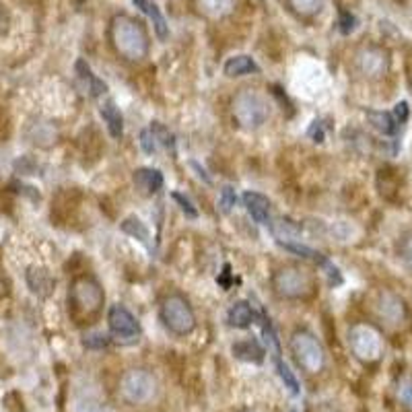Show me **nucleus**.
<instances>
[{"mask_svg":"<svg viewBox=\"0 0 412 412\" xmlns=\"http://www.w3.org/2000/svg\"><path fill=\"white\" fill-rule=\"evenodd\" d=\"M237 202V196H236V190L231 188V186H225L223 190H221V196H219V206H221V210L227 214V212H231L233 210V206Z\"/></svg>","mask_w":412,"mask_h":412,"instance_id":"29","label":"nucleus"},{"mask_svg":"<svg viewBox=\"0 0 412 412\" xmlns=\"http://www.w3.org/2000/svg\"><path fill=\"white\" fill-rule=\"evenodd\" d=\"M103 289L91 276H81L72 283L68 293V314L77 324L91 322L103 305Z\"/></svg>","mask_w":412,"mask_h":412,"instance_id":"2","label":"nucleus"},{"mask_svg":"<svg viewBox=\"0 0 412 412\" xmlns=\"http://www.w3.org/2000/svg\"><path fill=\"white\" fill-rule=\"evenodd\" d=\"M349 345L354 356L365 363L378 361L383 353L382 334L369 324H354L349 330Z\"/></svg>","mask_w":412,"mask_h":412,"instance_id":"7","label":"nucleus"},{"mask_svg":"<svg viewBox=\"0 0 412 412\" xmlns=\"http://www.w3.org/2000/svg\"><path fill=\"white\" fill-rule=\"evenodd\" d=\"M272 289L281 299H291V301H305L311 299L318 287H316V278L301 268H281L274 272L272 276Z\"/></svg>","mask_w":412,"mask_h":412,"instance_id":"3","label":"nucleus"},{"mask_svg":"<svg viewBox=\"0 0 412 412\" xmlns=\"http://www.w3.org/2000/svg\"><path fill=\"white\" fill-rule=\"evenodd\" d=\"M291 351H293L297 365L303 371L316 375V373H320L324 369L326 353L314 334H309L305 330L295 332L293 336H291Z\"/></svg>","mask_w":412,"mask_h":412,"instance_id":"5","label":"nucleus"},{"mask_svg":"<svg viewBox=\"0 0 412 412\" xmlns=\"http://www.w3.org/2000/svg\"><path fill=\"white\" fill-rule=\"evenodd\" d=\"M110 39L116 50V54L128 62H141L147 58L148 54V35L141 21L118 15L112 21L110 27Z\"/></svg>","mask_w":412,"mask_h":412,"instance_id":"1","label":"nucleus"},{"mask_svg":"<svg viewBox=\"0 0 412 412\" xmlns=\"http://www.w3.org/2000/svg\"><path fill=\"white\" fill-rule=\"evenodd\" d=\"M225 75L227 77H243V75H252V72H260V66L256 64V60L252 58V56H245V54H241V56H233V58H229L225 62Z\"/></svg>","mask_w":412,"mask_h":412,"instance_id":"20","label":"nucleus"},{"mask_svg":"<svg viewBox=\"0 0 412 412\" xmlns=\"http://www.w3.org/2000/svg\"><path fill=\"white\" fill-rule=\"evenodd\" d=\"M141 147H143V150H145L147 155H153V153L157 150V141H155V136H153L150 128L141 132Z\"/></svg>","mask_w":412,"mask_h":412,"instance_id":"33","label":"nucleus"},{"mask_svg":"<svg viewBox=\"0 0 412 412\" xmlns=\"http://www.w3.org/2000/svg\"><path fill=\"white\" fill-rule=\"evenodd\" d=\"M398 396H400V402H402L404 406L412 408V378L402 380L400 387H398Z\"/></svg>","mask_w":412,"mask_h":412,"instance_id":"31","label":"nucleus"},{"mask_svg":"<svg viewBox=\"0 0 412 412\" xmlns=\"http://www.w3.org/2000/svg\"><path fill=\"white\" fill-rule=\"evenodd\" d=\"M27 285H30L31 293H35L37 297H48L54 291L56 283H54L52 274L46 268L31 266L30 270H27Z\"/></svg>","mask_w":412,"mask_h":412,"instance_id":"14","label":"nucleus"},{"mask_svg":"<svg viewBox=\"0 0 412 412\" xmlns=\"http://www.w3.org/2000/svg\"><path fill=\"white\" fill-rule=\"evenodd\" d=\"M161 322L169 332H174L177 336H186L196 328V316L184 297L169 295L161 303Z\"/></svg>","mask_w":412,"mask_h":412,"instance_id":"6","label":"nucleus"},{"mask_svg":"<svg viewBox=\"0 0 412 412\" xmlns=\"http://www.w3.org/2000/svg\"><path fill=\"white\" fill-rule=\"evenodd\" d=\"M367 120H369V124L378 130V132H382L383 136H394L396 132H398V128L402 126L394 114H390V112H367Z\"/></svg>","mask_w":412,"mask_h":412,"instance_id":"22","label":"nucleus"},{"mask_svg":"<svg viewBox=\"0 0 412 412\" xmlns=\"http://www.w3.org/2000/svg\"><path fill=\"white\" fill-rule=\"evenodd\" d=\"M157 392L155 378L145 369H132L126 371L120 382V394L130 404H145Z\"/></svg>","mask_w":412,"mask_h":412,"instance_id":"8","label":"nucleus"},{"mask_svg":"<svg viewBox=\"0 0 412 412\" xmlns=\"http://www.w3.org/2000/svg\"><path fill=\"white\" fill-rule=\"evenodd\" d=\"M150 132H153V136H155V141H157L159 145H163V147L169 148V150H176V139H174V134H172L169 128H165L161 122H153Z\"/></svg>","mask_w":412,"mask_h":412,"instance_id":"27","label":"nucleus"},{"mask_svg":"<svg viewBox=\"0 0 412 412\" xmlns=\"http://www.w3.org/2000/svg\"><path fill=\"white\" fill-rule=\"evenodd\" d=\"M134 186L141 194L150 196L155 192H159L163 188V174L159 169H153V167H141L134 172Z\"/></svg>","mask_w":412,"mask_h":412,"instance_id":"13","label":"nucleus"},{"mask_svg":"<svg viewBox=\"0 0 412 412\" xmlns=\"http://www.w3.org/2000/svg\"><path fill=\"white\" fill-rule=\"evenodd\" d=\"M291 412H295V411H291Z\"/></svg>","mask_w":412,"mask_h":412,"instance_id":"39","label":"nucleus"},{"mask_svg":"<svg viewBox=\"0 0 412 412\" xmlns=\"http://www.w3.org/2000/svg\"><path fill=\"white\" fill-rule=\"evenodd\" d=\"M378 316L382 318L383 322L387 324H400L406 316V309H404V303L400 297H396L394 293H387L383 291L378 297Z\"/></svg>","mask_w":412,"mask_h":412,"instance_id":"11","label":"nucleus"},{"mask_svg":"<svg viewBox=\"0 0 412 412\" xmlns=\"http://www.w3.org/2000/svg\"><path fill=\"white\" fill-rule=\"evenodd\" d=\"M99 116L105 122L112 139H120L124 134V118H122V112L114 101H105L99 110Z\"/></svg>","mask_w":412,"mask_h":412,"instance_id":"17","label":"nucleus"},{"mask_svg":"<svg viewBox=\"0 0 412 412\" xmlns=\"http://www.w3.org/2000/svg\"><path fill=\"white\" fill-rule=\"evenodd\" d=\"M356 68L367 79H380L390 68V54L383 48H378V46L363 48L356 54Z\"/></svg>","mask_w":412,"mask_h":412,"instance_id":"9","label":"nucleus"},{"mask_svg":"<svg viewBox=\"0 0 412 412\" xmlns=\"http://www.w3.org/2000/svg\"><path fill=\"white\" fill-rule=\"evenodd\" d=\"M243 206L252 214V219L260 225H270V200L260 192H245Z\"/></svg>","mask_w":412,"mask_h":412,"instance_id":"12","label":"nucleus"},{"mask_svg":"<svg viewBox=\"0 0 412 412\" xmlns=\"http://www.w3.org/2000/svg\"><path fill=\"white\" fill-rule=\"evenodd\" d=\"M400 256H402V262L412 270V233L404 237V241L400 245Z\"/></svg>","mask_w":412,"mask_h":412,"instance_id":"34","label":"nucleus"},{"mask_svg":"<svg viewBox=\"0 0 412 412\" xmlns=\"http://www.w3.org/2000/svg\"><path fill=\"white\" fill-rule=\"evenodd\" d=\"M174 200H176V202H179V206H181V210H184V212H186L188 217H196V214H198V212H196V208L192 206V202H190L188 198H184L181 194H177V192H176V194H174Z\"/></svg>","mask_w":412,"mask_h":412,"instance_id":"36","label":"nucleus"},{"mask_svg":"<svg viewBox=\"0 0 412 412\" xmlns=\"http://www.w3.org/2000/svg\"><path fill=\"white\" fill-rule=\"evenodd\" d=\"M136 8H141L145 15H148V19L153 21V27L157 31L159 39H167L169 37V25L163 17V13L159 11V6L150 0H132Z\"/></svg>","mask_w":412,"mask_h":412,"instance_id":"16","label":"nucleus"},{"mask_svg":"<svg viewBox=\"0 0 412 412\" xmlns=\"http://www.w3.org/2000/svg\"><path fill=\"white\" fill-rule=\"evenodd\" d=\"M274 361H276V371H278V375H281V380L285 383V387H289V392L297 396L299 394V382H297V378L293 375V371L289 369V365L276 354L274 356Z\"/></svg>","mask_w":412,"mask_h":412,"instance_id":"26","label":"nucleus"},{"mask_svg":"<svg viewBox=\"0 0 412 412\" xmlns=\"http://www.w3.org/2000/svg\"><path fill=\"white\" fill-rule=\"evenodd\" d=\"M108 324H110L112 334L120 340H136V336L141 334V326L136 322V318L124 305H112L110 307Z\"/></svg>","mask_w":412,"mask_h":412,"instance_id":"10","label":"nucleus"},{"mask_svg":"<svg viewBox=\"0 0 412 412\" xmlns=\"http://www.w3.org/2000/svg\"><path fill=\"white\" fill-rule=\"evenodd\" d=\"M394 116H396V120L400 122V124H404L406 120H408V116H411V110H408V103L406 101H400L396 108H394V112H392Z\"/></svg>","mask_w":412,"mask_h":412,"instance_id":"35","label":"nucleus"},{"mask_svg":"<svg viewBox=\"0 0 412 412\" xmlns=\"http://www.w3.org/2000/svg\"><path fill=\"white\" fill-rule=\"evenodd\" d=\"M122 231H124V233H128L130 237H136L141 243L148 245V229H147V225H145L141 219H136V217H128V219H124V223H122Z\"/></svg>","mask_w":412,"mask_h":412,"instance_id":"24","label":"nucleus"},{"mask_svg":"<svg viewBox=\"0 0 412 412\" xmlns=\"http://www.w3.org/2000/svg\"><path fill=\"white\" fill-rule=\"evenodd\" d=\"M291 11L299 17H314L322 11L324 0H287Z\"/></svg>","mask_w":412,"mask_h":412,"instance_id":"25","label":"nucleus"},{"mask_svg":"<svg viewBox=\"0 0 412 412\" xmlns=\"http://www.w3.org/2000/svg\"><path fill=\"white\" fill-rule=\"evenodd\" d=\"M287 252H293L297 256H301V258H307V260H316L318 264H322L326 258L320 254V252H316V250H311V247H307V245H301V243H295V241H289V243H281Z\"/></svg>","mask_w":412,"mask_h":412,"instance_id":"28","label":"nucleus"},{"mask_svg":"<svg viewBox=\"0 0 412 412\" xmlns=\"http://www.w3.org/2000/svg\"><path fill=\"white\" fill-rule=\"evenodd\" d=\"M77 72H79V77L87 83V87L89 91H91V95H93V97L103 95V93L108 91V85L91 72V68H89V64L85 62V60H79V62H77Z\"/></svg>","mask_w":412,"mask_h":412,"instance_id":"23","label":"nucleus"},{"mask_svg":"<svg viewBox=\"0 0 412 412\" xmlns=\"http://www.w3.org/2000/svg\"><path fill=\"white\" fill-rule=\"evenodd\" d=\"M237 0H196V8L208 19H223L236 11Z\"/></svg>","mask_w":412,"mask_h":412,"instance_id":"15","label":"nucleus"},{"mask_svg":"<svg viewBox=\"0 0 412 412\" xmlns=\"http://www.w3.org/2000/svg\"><path fill=\"white\" fill-rule=\"evenodd\" d=\"M6 25H8V19H6L4 8L0 6V33H4V31H6Z\"/></svg>","mask_w":412,"mask_h":412,"instance_id":"37","label":"nucleus"},{"mask_svg":"<svg viewBox=\"0 0 412 412\" xmlns=\"http://www.w3.org/2000/svg\"><path fill=\"white\" fill-rule=\"evenodd\" d=\"M338 30L340 33H345V35H349V33H353L356 30V17H354L353 13H349V11H340V17H338Z\"/></svg>","mask_w":412,"mask_h":412,"instance_id":"30","label":"nucleus"},{"mask_svg":"<svg viewBox=\"0 0 412 412\" xmlns=\"http://www.w3.org/2000/svg\"><path fill=\"white\" fill-rule=\"evenodd\" d=\"M83 345L87 349H103V347L110 345V338L105 334H91V336H85Z\"/></svg>","mask_w":412,"mask_h":412,"instance_id":"32","label":"nucleus"},{"mask_svg":"<svg viewBox=\"0 0 412 412\" xmlns=\"http://www.w3.org/2000/svg\"><path fill=\"white\" fill-rule=\"evenodd\" d=\"M270 231H272V236L278 239V243H289V241H295L299 233H301V227L291 221V219H274V221H270Z\"/></svg>","mask_w":412,"mask_h":412,"instance_id":"21","label":"nucleus"},{"mask_svg":"<svg viewBox=\"0 0 412 412\" xmlns=\"http://www.w3.org/2000/svg\"><path fill=\"white\" fill-rule=\"evenodd\" d=\"M247 412H262V411H247Z\"/></svg>","mask_w":412,"mask_h":412,"instance_id":"38","label":"nucleus"},{"mask_svg":"<svg viewBox=\"0 0 412 412\" xmlns=\"http://www.w3.org/2000/svg\"><path fill=\"white\" fill-rule=\"evenodd\" d=\"M231 112L237 124L245 130H256L270 118V105L266 97L252 89H243L237 93L231 103Z\"/></svg>","mask_w":412,"mask_h":412,"instance_id":"4","label":"nucleus"},{"mask_svg":"<svg viewBox=\"0 0 412 412\" xmlns=\"http://www.w3.org/2000/svg\"><path fill=\"white\" fill-rule=\"evenodd\" d=\"M227 322H229V326L239 328V330L250 328L254 322V309L250 307L247 301H236L227 311Z\"/></svg>","mask_w":412,"mask_h":412,"instance_id":"19","label":"nucleus"},{"mask_svg":"<svg viewBox=\"0 0 412 412\" xmlns=\"http://www.w3.org/2000/svg\"><path fill=\"white\" fill-rule=\"evenodd\" d=\"M231 351L237 359L241 361H247V363H262L264 361V349L260 347L258 340L254 338H247V340H239L231 347Z\"/></svg>","mask_w":412,"mask_h":412,"instance_id":"18","label":"nucleus"}]
</instances>
